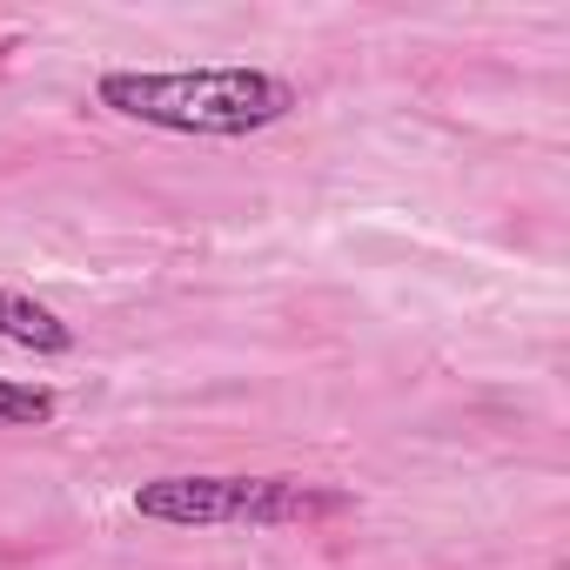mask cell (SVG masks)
<instances>
[{"mask_svg":"<svg viewBox=\"0 0 570 570\" xmlns=\"http://www.w3.org/2000/svg\"><path fill=\"white\" fill-rule=\"evenodd\" d=\"M0 343H21V350L61 356V350L75 343V330H68L48 303H35V296H21V289H0Z\"/></svg>","mask_w":570,"mask_h":570,"instance_id":"3957f363","label":"cell"},{"mask_svg":"<svg viewBox=\"0 0 570 570\" xmlns=\"http://www.w3.org/2000/svg\"><path fill=\"white\" fill-rule=\"evenodd\" d=\"M55 423V396L35 383H0V430H35Z\"/></svg>","mask_w":570,"mask_h":570,"instance_id":"277c9868","label":"cell"},{"mask_svg":"<svg viewBox=\"0 0 570 570\" xmlns=\"http://www.w3.org/2000/svg\"><path fill=\"white\" fill-rule=\"evenodd\" d=\"M135 510L155 523H242V530H275V523H316V517H343L350 497L323 490V483H296V476H155L135 490Z\"/></svg>","mask_w":570,"mask_h":570,"instance_id":"7a4b0ae2","label":"cell"},{"mask_svg":"<svg viewBox=\"0 0 570 570\" xmlns=\"http://www.w3.org/2000/svg\"><path fill=\"white\" fill-rule=\"evenodd\" d=\"M101 108L168 135H255L296 108V81L268 68H175V75H101Z\"/></svg>","mask_w":570,"mask_h":570,"instance_id":"6da1fadb","label":"cell"}]
</instances>
